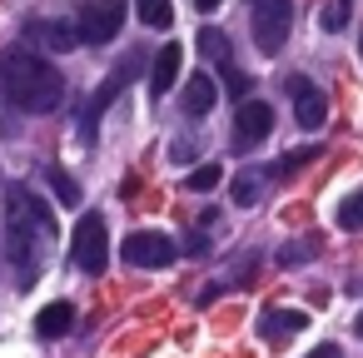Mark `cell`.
Masks as SVG:
<instances>
[{
    "mask_svg": "<svg viewBox=\"0 0 363 358\" xmlns=\"http://www.w3.org/2000/svg\"><path fill=\"white\" fill-rule=\"evenodd\" d=\"M125 16H130V0H85L75 21H80L85 45H110V40H120Z\"/></svg>",
    "mask_w": 363,
    "mask_h": 358,
    "instance_id": "obj_6",
    "label": "cell"
},
{
    "mask_svg": "<svg viewBox=\"0 0 363 358\" xmlns=\"http://www.w3.org/2000/svg\"><path fill=\"white\" fill-rule=\"evenodd\" d=\"M26 35H30V40L40 35L50 50H75V45H85L80 21H30V26H26Z\"/></svg>",
    "mask_w": 363,
    "mask_h": 358,
    "instance_id": "obj_12",
    "label": "cell"
},
{
    "mask_svg": "<svg viewBox=\"0 0 363 358\" xmlns=\"http://www.w3.org/2000/svg\"><path fill=\"white\" fill-rule=\"evenodd\" d=\"M308 358H343V353H338V343H318Z\"/></svg>",
    "mask_w": 363,
    "mask_h": 358,
    "instance_id": "obj_25",
    "label": "cell"
},
{
    "mask_svg": "<svg viewBox=\"0 0 363 358\" xmlns=\"http://www.w3.org/2000/svg\"><path fill=\"white\" fill-rule=\"evenodd\" d=\"M179 65H184V45H179V40L160 45V55H155V65H150V75H145V85H150V100H160V95H169V90H174V80H179Z\"/></svg>",
    "mask_w": 363,
    "mask_h": 358,
    "instance_id": "obj_10",
    "label": "cell"
},
{
    "mask_svg": "<svg viewBox=\"0 0 363 358\" xmlns=\"http://www.w3.org/2000/svg\"><path fill=\"white\" fill-rule=\"evenodd\" d=\"M45 179H50V189H55V199H60L65 209H75V204H80V184H75L60 164H50V169H45Z\"/></svg>",
    "mask_w": 363,
    "mask_h": 358,
    "instance_id": "obj_16",
    "label": "cell"
},
{
    "mask_svg": "<svg viewBox=\"0 0 363 358\" xmlns=\"http://www.w3.org/2000/svg\"><path fill=\"white\" fill-rule=\"evenodd\" d=\"M358 55H363V40H358Z\"/></svg>",
    "mask_w": 363,
    "mask_h": 358,
    "instance_id": "obj_29",
    "label": "cell"
},
{
    "mask_svg": "<svg viewBox=\"0 0 363 358\" xmlns=\"http://www.w3.org/2000/svg\"><path fill=\"white\" fill-rule=\"evenodd\" d=\"M75 328V308L65 303V298H55V303H45L40 313H35V333L40 338H65Z\"/></svg>",
    "mask_w": 363,
    "mask_h": 358,
    "instance_id": "obj_14",
    "label": "cell"
},
{
    "mask_svg": "<svg viewBox=\"0 0 363 358\" xmlns=\"http://www.w3.org/2000/svg\"><path fill=\"white\" fill-rule=\"evenodd\" d=\"M140 65H145V55H140V50H125V60H120V65H115V70L100 80V90H95V95H90V105H85V120H80V140H85V145H95L105 110H110V105L125 95V85L140 75Z\"/></svg>",
    "mask_w": 363,
    "mask_h": 358,
    "instance_id": "obj_3",
    "label": "cell"
},
{
    "mask_svg": "<svg viewBox=\"0 0 363 358\" xmlns=\"http://www.w3.org/2000/svg\"><path fill=\"white\" fill-rule=\"evenodd\" d=\"M55 239V224H50V209L45 199H35L26 184H11L6 189V254H11V269H16V284L30 289L40 279V239Z\"/></svg>",
    "mask_w": 363,
    "mask_h": 358,
    "instance_id": "obj_1",
    "label": "cell"
},
{
    "mask_svg": "<svg viewBox=\"0 0 363 358\" xmlns=\"http://www.w3.org/2000/svg\"><path fill=\"white\" fill-rule=\"evenodd\" d=\"M199 50H204V55H214V60H229V50H224V35H219V30H199Z\"/></svg>",
    "mask_w": 363,
    "mask_h": 358,
    "instance_id": "obj_24",
    "label": "cell"
},
{
    "mask_svg": "<svg viewBox=\"0 0 363 358\" xmlns=\"http://www.w3.org/2000/svg\"><path fill=\"white\" fill-rule=\"evenodd\" d=\"M348 6H353V0H328L323 16H318V26H323V30H343V26H348Z\"/></svg>",
    "mask_w": 363,
    "mask_h": 358,
    "instance_id": "obj_21",
    "label": "cell"
},
{
    "mask_svg": "<svg viewBox=\"0 0 363 358\" xmlns=\"http://www.w3.org/2000/svg\"><path fill=\"white\" fill-rule=\"evenodd\" d=\"M313 239H298V244H289V249H279V264H303V259H313Z\"/></svg>",
    "mask_w": 363,
    "mask_h": 358,
    "instance_id": "obj_23",
    "label": "cell"
},
{
    "mask_svg": "<svg viewBox=\"0 0 363 358\" xmlns=\"http://www.w3.org/2000/svg\"><path fill=\"white\" fill-rule=\"evenodd\" d=\"M214 100H219V90H214V80L204 75V70H194V80L184 85V95H179V105H184V115L189 120H204L209 110H214Z\"/></svg>",
    "mask_w": 363,
    "mask_h": 358,
    "instance_id": "obj_13",
    "label": "cell"
},
{
    "mask_svg": "<svg viewBox=\"0 0 363 358\" xmlns=\"http://www.w3.org/2000/svg\"><path fill=\"white\" fill-rule=\"evenodd\" d=\"M308 160H318V145H313V150H308V145H303V150H289V155H284V164H279V174H298Z\"/></svg>",
    "mask_w": 363,
    "mask_h": 358,
    "instance_id": "obj_22",
    "label": "cell"
},
{
    "mask_svg": "<svg viewBox=\"0 0 363 358\" xmlns=\"http://www.w3.org/2000/svg\"><path fill=\"white\" fill-rule=\"evenodd\" d=\"M0 90H6V100L26 115H45L65 100V75L40 60L35 50L26 45H11L6 55H0Z\"/></svg>",
    "mask_w": 363,
    "mask_h": 358,
    "instance_id": "obj_2",
    "label": "cell"
},
{
    "mask_svg": "<svg viewBox=\"0 0 363 358\" xmlns=\"http://www.w3.org/2000/svg\"><path fill=\"white\" fill-rule=\"evenodd\" d=\"M249 6H254V21H249L254 45L264 55H279L289 45V30H294V0H249Z\"/></svg>",
    "mask_w": 363,
    "mask_h": 358,
    "instance_id": "obj_4",
    "label": "cell"
},
{
    "mask_svg": "<svg viewBox=\"0 0 363 358\" xmlns=\"http://www.w3.org/2000/svg\"><path fill=\"white\" fill-rule=\"evenodd\" d=\"M219 65H224V90H229L234 100H249V90H254V80H249V75H244V70H239L234 60H219Z\"/></svg>",
    "mask_w": 363,
    "mask_h": 358,
    "instance_id": "obj_18",
    "label": "cell"
},
{
    "mask_svg": "<svg viewBox=\"0 0 363 358\" xmlns=\"http://www.w3.org/2000/svg\"><path fill=\"white\" fill-rule=\"evenodd\" d=\"M338 229H363V189H353L338 204Z\"/></svg>",
    "mask_w": 363,
    "mask_h": 358,
    "instance_id": "obj_20",
    "label": "cell"
},
{
    "mask_svg": "<svg viewBox=\"0 0 363 358\" xmlns=\"http://www.w3.org/2000/svg\"><path fill=\"white\" fill-rule=\"evenodd\" d=\"M120 254H125V264H135V269H164V264H174V239L169 234H160V229H135L125 244H120Z\"/></svg>",
    "mask_w": 363,
    "mask_h": 358,
    "instance_id": "obj_8",
    "label": "cell"
},
{
    "mask_svg": "<svg viewBox=\"0 0 363 358\" xmlns=\"http://www.w3.org/2000/svg\"><path fill=\"white\" fill-rule=\"evenodd\" d=\"M259 189H264V174H249V169L234 174V204L239 209H254L259 204Z\"/></svg>",
    "mask_w": 363,
    "mask_h": 358,
    "instance_id": "obj_17",
    "label": "cell"
},
{
    "mask_svg": "<svg viewBox=\"0 0 363 358\" xmlns=\"http://www.w3.org/2000/svg\"><path fill=\"white\" fill-rule=\"evenodd\" d=\"M189 254H209V239L204 234H189Z\"/></svg>",
    "mask_w": 363,
    "mask_h": 358,
    "instance_id": "obj_26",
    "label": "cell"
},
{
    "mask_svg": "<svg viewBox=\"0 0 363 358\" xmlns=\"http://www.w3.org/2000/svg\"><path fill=\"white\" fill-rule=\"evenodd\" d=\"M358 333H363V318H358Z\"/></svg>",
    "mask_w": 363,
    "mask_h": 358,
    "instance_id": "obj_28",
    "label": "cell"
},
{
    "mask_svg": "<svg viewBox=\"0 0 363 358\" xmlns=\"http://www.w3.org/2000/svg\"><path fill=\"white\" fill-rule=\"evenodd\" d=\"M70 264H75L80 274H105V264H110V229H105V214H95V209H90V214L75 224Z\"/></svg>",
    "mask_w": 363,
    "mask_h": 358,
    "instance_id": "obj_5",
    "label": "cell"
},
{
    "mask_svg": "<svg viewBox=\"0 0 363 358\" xmlns=\"http://www.w3.org/2000/svg\"><path fill=\"white\" fill-rule=\"evenodd\" d=\"M303 328H308V318H303L298 308H274V303H269V308L259 313V338H264V343H289V338H298Z\"/></svg>",
    "mask_w": 363,
    "mask_h": 358,
    "instance_id": "obj_11",
    "label": "cell"
},
{
    "mask_svg": "<svg viewBox=\"0 0 363 358\" xmlns=\"http://www.w3.org/2000/svg\"><path fill=\"white\" fill-rule=\"evenodd\" d=\"M269 130H274V110H269L264 100H244V105L234 110L229 150H234V155H249V150H259V145L269 140Z\"/></svg>",
    "mask_w": 363,
    "mask_h": 358,
    "instance_id": "obj_7",
    "label": "cell"
},
{
    "mask_svg": "<svg viewBox=\"0 0 363 358\" xmlns=\"http://www.w3.org/2000/svg\"><path fill=\"white\" fill-rule=\"evenodd\" d=\"M219 6H224V0H194V11H199V16H214Z\"/></svg>",
    "mask_w": 363,
    "mask_h": 358,
    "instance_id": "obj_27",
    "label": "cell"
},
{
    "mask_svg": "<svg viewBox=\"0 0 363 358\" xmlns=\"http://www.w3.org/2000/svg\"><path fill=\"white\" fill-rule=\"evenodd\" d=\"M135 16L150 30H169L174 26V6H169V0H135Z\"/></svg>",
    "mask_w": 363,
    "mask_h": 358,
    "instance_id": "obj_15",
    "label": "cell"
},
{
    "mask_svg": "<svg viewBox=\"0 0 363 358\" xmlns=\"http://www.w3.org/2000/svg\"><path fill=\"white\" fill-rule=\"evenodd\" d=\"M219 179H224V169H219V164H199V169H189V179H184V184H189L194 194H209V189H219Z\"/></svg>",
    "mask_w": 363,
    "mask_h": 358,
    "instance_id": "obj_19",
    "label": "cell"
},
{
    "mask_svg": "<svg viewBox=\"0 0 363 358\" xmlns=\"http://www.w3.org/2000/svg\"><path fill=\"white\" fill-rule=\"evenodd\" d=\"M289 95H294V120H298L303 130H318V125L328 120V95L313 90V80L289 75Z\"/></svg>",
    "mask_w": 363,
    "mask_h": 358,
    "instance_id": "obj_9",
    "label": "cell"
}]
</instances>
